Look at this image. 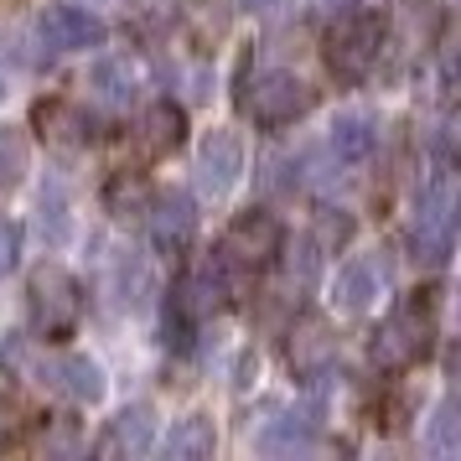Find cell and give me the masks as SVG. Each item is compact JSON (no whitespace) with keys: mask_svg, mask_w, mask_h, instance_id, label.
<instances>
[{"mask_svg":"<svg viewBox=\"0 0 461 461\" xmlns=\"http://www.w3.org/2000/svg\"><path fill=\"white\" fill-rule=\"evenodd\" d=\"M32 125H37V135H42L47 146H58V150L94 146V120H88V109L68 104V99H42V104L32 109Z\"/></svg>","mask_w":461,"mask_h":461,"instance_id":"cell-11","label":"cell"},{"mask_svg":"<svg viewBox=\"0 0 461 461\" xmlns=\"http://www.w3.org/2000/svg\"><path fill=\"white\" fill-rule=\"evenodd\" d=\"M239 171H244V140H239V130H212L203 150H197V182L208 197H223L233 192L239 182Z\"/></svg>","mask_w":461,"mask_h":461,"instance_id":"cell-10","label":"cell"},{"mask_svg":"<svg viewBox=\"0 0 461 461\" xmlns=\"http://www.w3.org/2000/svg\"><path fill=\"white\" fill-rule=\"evenodd\" d=\"M378 295V270L368 265V259H353V265H342V275H337V306L342 312H368Z\"/></svg>","mask_w":461,"mask_h":461,"instance_id":"cell-20","label":"cell"},{"mask_svg":"<svg viewBox=\"0 0 461 461\" xmlns=\"http://www.w3.org/2000/svg\"><path fill=\"white\" fill-rule=\"evenodd\" d=\"M378 146V130L368 114H337L332 120V135H327V150H332L342 167H357V161H368Z\"/></svg>","mask_w":461,"mask_h":461,"instance_id":"cell-15","label":"cell"},{"mask_svg":"<svg viewBox=\"0 0 461 461\" xmlns=\"http://www.w3.org/2000/svg\"><path fill=\"white\" fill-rule=\"evenodd\" d=\"M22 265V223L16 218H0V280Z\"/></svg>","mask_w":461,"mask_h":461,"instance_id":"cell-25","label":"cell"},{"mask_svg":"<svg viewBox=\"0 0 461 461\" xmlns=\"http://www.w3.org/2000/svg\"><path fill=\"white\" fill-rule=\"evenodd\" d=\"M150 436H156L150 404H130V410H120V415L109 420L104 440H99V456H146Z\"/></svg>","mask_w":461,"mask_h":461,"instance_id":"cell-13","label":"cell"},{"mask_svg":"<svg viewBox=\"0 0 461 461\" xmlns=\"http://www.w3.org/2000/svg\"><path fill=\"white\" fill-rule=\"evenodd\" d=\"M430 456L456 461L461 456V404L456 399H440L436 420H430Z\"/></svg>","mask_w":461,"mask_h":461,"instance_id":"cell-22","label":"cell"},{"mask_svg":"<svg viewBox=\"0 0 461 461\" xmlns=\"http://www.w3.org/2000/svg\"><path fill=\"white\" fill-rule=\"evenodd\" d=\"M26 171V135L22 130H0V192H11L16 182H22Z\"/></svg>","mask_w":461,"mask_h":461,"instance_id":"cell-23","label":"cell"},{"mask_svg":"<svg viewBox=\"0 0 461 461\" xmlns=\"http://www.w3.org/2000/svg\"><path fill=\"white\" fill-rule=\"evenodd\" d=\"M0 99H5V84H0Z\"/></svg>","mask_w":461,"mask_h":461,"instance_id":"cell-30","label":"cell"},{"mask_svg":"<svg viewBox=\"0 0 461 461\" xmlns=\"http://www.w3.org/2000/svg\"><path fill=\"white\" fill-rule=\"evenodd\" d=\"M42 212H52V244H63L68 239V212H63V192H42Z\"/></svg>","mask_w":461,"mask_h":461,"instance_id":"cell-26","label":"cell"},{"mask_svg":"<svg viewBox=\"0 0 461 461\" xmlns=\"http://www.w3.org/2000/svg\"><path fill=\"white\" fill-rule=\"evenodd\" d=\"M212 451H218V430H212L208 415H187L171 425V436H167L171 461H208Z\"/></svg>","mask_w":461,"mask_h":461,"instance_id":"cell-16","label":"cell"},{"mask_svg":"<svg viewBox=\"0 0 461 461\" xmlns=\"http://www.w3.org/2000/svg\"><path fill=\"white\" fill-rule=\"evenodd\" d=\"M280 254H285V285L291 291H316V280H321V244H316L312 233H301V239H280Z\"/></svg>","mask_w":461,"mask_h":461,"instance_id":"cell-19","label":"cell"},{"mask_svg":"<svg viewBox=\"0 0 461 461\" xmlns=\"http://www.w3.org/2000/svg\"><path fill=\"white\" fill-rule=\"evenodd\" d=\"M0 430H5V420H0Z\"/></svg>","mask_w":461,"mask_h":461,"instance_id":"cell-31","label":"cell"},{"mask_svg":"<svg viewBox=\"0 0 461 461\" xmlns=\"http://www.w3.org/2000/svg\"><path fill=\"white\" fill-rule=\"evenodd\" d=\"M150 244L161 254H182L192 244V233H197V203H192L187 192H161V197H150Z\"/></svg>","mask_w":461,"mask_h":461,"instance_id":"cell-9","label":"cell"},{"mask_svg":"<svg viewBox=\"0 0 461 461\" xmlns=\"http://www.w3.org/2000/svg\"><path fill=\"white\" fill-rule=\"evenodd\" d=\"M244 5H249V11H259V16H265V11H280L285 0H244Z\"/></svg>","mask_w":461,"mask_h":461,"instance_id":"cell-29","label":"cell"},{"mask_svg":"<svg viewBox=\"0 0 461 461\" xmlns=\"http://www.w3.org/2000/svg\"><path fill=\"white\" fill-rule=\"evenodd\" d=\"M42 384H52L73 404H99L104 399V368L84 353H63V357H52V363H42Z\"/></svg>","mask_w":461,"mask_h":461,"instance_id":"cell-12","label":"cell"},{"mask_svg":"<svg viewBox=\"0 0 461 461\" xmlns=\"http://www.w3.org/2000/svg\"><path fill=\"white\" fill-rule=\"evenodd\" d=\"M254 374H259V357L244 353V357H239V389H249V378H254Z\"/></svg>","mask_w":461,"mask_h":461,"instance_id":"cell-28","label":"cell"},{"mask_svg":"<svg viewBox=\"0 0 461 461\" xmlns=\"http://www.w3.org/2000/svg\"><path fill=\"white\" fill-rule=\"evenodd\" d=\"M378 52H384V26L368 11H353V16L332 22V32H327V73L337 84H363L374 73Z\"/></svg>","mask_w":461,"mask_h":461,"instance_id":"cell-4","label":"cell"},{"mask_svg":"<svg viewBox=\"0 0 461 461\" xmlns=\"http://www.w3.org/2000/svg\"><path fill=\"white\" fill-rule=\"evenodd\" d=\"M26 306H32V327H37L47 342H58V337H68L78 327V316H84V285H78L63 265H42V270H32Z\"/></svg>","mask_w":461,"mask_h":461,"instance_id":"cell-3","label":"cell"},{"mask_svg":"<svg viewBox=\"0 0 461 461\" xmlns=\"http://www.w3.org/2000/svg\"><path fill=\"white\" fill-rule=\"evenodd\" d=\"M430 337H436V301L425 291V301H410V306H399L384 327L374 332V363L384 374H404V368H415L420 357L430 353Z\"/></svg>","mask_w":461,"mask_h":461,"instance_id":"cell-2","label":"cell"},{"mask_svg":"<svg viewBox=\"0 0 461 461\" xmlns=\"http://www.w3.org/2000/svg\"><path fill=\"white\" fill-rule=\"evenodd\" d=\"M244 109L254 114V125L259 130H285V125H295V120L312 109V88L301 84L295 73L275 68V73H265V78L254 84V94L244 99Z\"/></svg>","mask_w":461,"mask_h":461,"instance_id":"cell-5","label":"cell"},{"mask_svg":"<svg viewBox=\"0 0 461 461\" xmlns=\"http://www.w3.org/2000/svg\"><path fill=\"white\" fill-rule=\"evenodd\" d=\"M410 249L425 270H440L451 249H456V176L436 171L415 208V229H410Z\"/></svg>","mask_w":461,"mask_h":461,"instance_id":"cell-1","label":"cell"},{"mask_svg":"<svg viewBox=\"0 0 461 461\" xmlns=\"http://www.w3.org/2000/svg\"><path fill=\"white\" fill-rule=\"evenodd\" d=\"M104 22L88 11V5H68V0H58V5H47L42 11V42L52 47V52H88V47H104Z\"/></svg>","mask_w":461,"mask_h":461,"instance_id":"cell-8","label":"cell"},{"mask_svg":"<svg viewBox=\"0 0 461 461\" xmlns=\"http://www.w3.org/2000/svg\"><path fill=\"white\" fill-rule=\"evenodd\" d=\"M285 357H291V374H295V378H321V374H332V363H337V337H332V327H327V316H316V312L301 316L291 332H285Z\"/></svg>","mask_w":461,"mask_h":461,"instance_id":"cell-7","label":"cell"},{"mask_svg":"<svg viewBox=\"0 0 461 461\" xmlns=\"http://www.w3.org/2000/svg\"><path fill=\"white\" fill-rule=\"evenodd\" d=\"M312 239L321 244V249H342V244L353 239V212H342V208H327V212H321V229H316Z\"/></svg>","mask_w":461,"mask_h":461,"instance_id":"cell-24","label":"cell"},{"mask_svg":"<svg viewBox=\"0 0 461 461\" xmlns=\"http://www.w3.org/2000/svg\"><path fill=\"white\" fill-rule=\"evenodd\" d=\"M37 446H42V451H78V436H73V430H47Z\"/></svg>","mask_w":461,"mask_h":461,"instance_id":"cell-27","label":"cell"},{"mask_svg":"<svg viewBox=\"0 0 461 461\" xmlns=\"http://www.w3.org/2000/svg\"><path fill=\"white\" fill-rule=\"evenodd\" d=\"M135 140H140V150H146V156H171V150L187 140V114L171 104V99H161V104H150L146 114H140Z\"/></svg>","mask_w":461,"mask_h":461,"instance_id":"cell-14","label":"cell"},{"mask_svg":"<svg viewBox=\"0 0 461 461\" xmlns=\"http://www.w3.org/2000/svg\"><path fill=\"white\" fill-rule=\"evenodd\" d=\"M135 84H140V73H135L130 58H99L94 73H88V88H94L104 104H114V109L135 99Z\"/></svg>","mask_w":461,"mask_h":461,"instance_id":"cell-18","label":"cell"},{"mask_svg":"<svg viewBox=\"0 0 461 461\" xmlns=\"http://www.w3.org/2000/svg\"><path fill=\"white\" fill-rule=\"evenodd\" d=\"M280 223H275V212L265 208H244V212H233V223L229 233H223V259L229 265H239V270H259V265H270L275 254H280Z\"/></svg>","mask_w":461,"mask_h":461,"instance_id":"cell-6","label":"cell"},{"mask_svg":"<svg viewBox=\"0 0 461 461\" xmlns=\"http://www.w3.org/2000/svg\"><path fill=\"white\" fill-rule=\"evenodd\" d=\"M316 446V420H295V415H285V420H275L270 430L259 436V451L265 456H312Z\"/></svg>","mask_w":461,"mask_h":461,"instance_id":"cell-17","label":"cell"},{"mask_svg":"<svg viewBox=\"0 0 461 461\" xmlns=\"http://www.w3.org/2000/svg\"><path fill=\"white\" fill-rule=\"evenodd\" d=\"M104 208L114 212V218H140V212L150 208V182L140 171H114L109 187H104Z\"/></svg>","mask_w":461,"mask_h":461,"instance_id":"cell-21","label":"cell"}]
</instances>
